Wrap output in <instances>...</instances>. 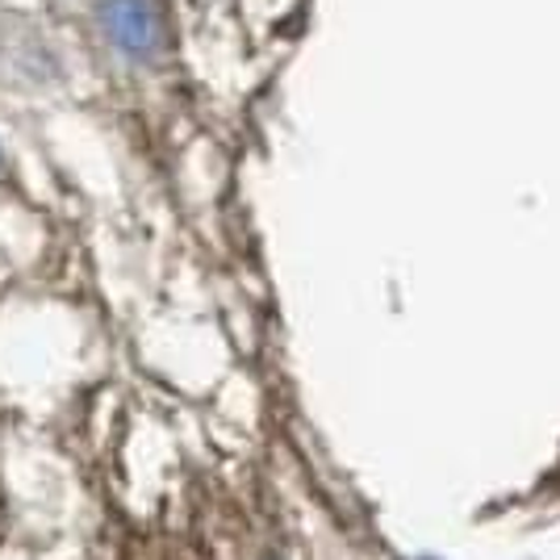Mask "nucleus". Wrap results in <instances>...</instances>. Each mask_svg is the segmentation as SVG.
<instances>
[{"label": "nucleus", "instance_id": "nucleus-1", "mask_svg": "<svg viewBox=\"0 0 560 560\" xmlns=\"http://www.w3.org/2000/svg\"><path fill=\"white\" fill-rule=\"evenodd\" d=\"M101 25L121 55L130 59H155L160 50V18L147 0H105L101 4Z\"/></svg>", "mask_w": 560, "mask_h": 560}, {"label": "nucleus", "instance_id": "nucleus-2", "mask_svg": "<svg viewBox=\"0 0 560 560\" xmlns=\"http://www.w3.org/2000/svg\"><path fill=\"white\" fill-rule=\"evenodd\" d=\"M264 560H280V557H272V552H268V557H264Z\"/></svg>", "mask_w": 560, "mask_h": 560}]
</instances>
